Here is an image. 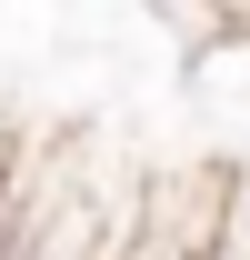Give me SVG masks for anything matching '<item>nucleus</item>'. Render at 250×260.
Wrapping results in <instances>:
<instances>
[{"instance_id":"nucleus-2","label":"nucleus","mask_w":250,"mask_h":260,"mask_svg":"<svg viewBox=\"0 0 250 260\" xmlns=\"http://www.w3.org/2000/svg\"><path fill=\"white\" fill-rule=\"evenodd\" d=\"M210 260H250V170H230V220H220Z\"/></svg>"},{"instance_id":"nucleus-1","label":"nucleus","mask_w":250,"mask_h":260,"mask_svg":"<svg viewBox=\"0 0 250 260\" xmlns=\"http://www.w3.org/2000/svg\"><path fill=\"white\" fill-rule=\"evenodd\" d=\"M220 220H230V160L150 170V210H140V230H130L120 260H210Z\"/></svg>"}]
</instances>
